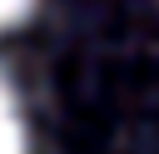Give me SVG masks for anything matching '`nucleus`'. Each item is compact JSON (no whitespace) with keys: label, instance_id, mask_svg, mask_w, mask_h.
<instances>
[{"label":"nucleus","instance_id":"nucleus-2","mask_svg":"<svg viewBox=\"0 0 159 154\" xmlns=\"http://www.w3.org/2000/svg\"><path fill=\"white\" fill-rule=\"evenodd\" d=\"M30 10H35V0H0V30L5 25H20Z\"/></svg>","mask_w":159,"mask_h":154},{"label":"nucleus","instance_id":"nucleus-1","mask_svg":"<svg viewBox=\"0 0 159 154\" xmlns=\"http://www.w3.org/2000/svg\"><path fill=\"white\" fill-rule=\"evenodd\" d=\"M0 154H25V119H20V104L0 75Z\"/></svg>","mask_w":159,"mask_h":154}]
</instances>
